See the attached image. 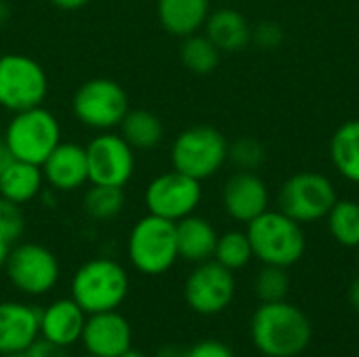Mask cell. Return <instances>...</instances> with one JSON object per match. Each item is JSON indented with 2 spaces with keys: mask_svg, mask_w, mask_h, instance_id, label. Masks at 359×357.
Listing matches in <instances>:
<instances>
[{
  "mask_svg": "<svg viewBox=\"0 0 359 357\" xmlns=\"http://www.w3.org/2000/svg\"><path fill=\"white\" fill-rule=\"evenodd\" d=\"M250 339L267 357H294L311 343V322L288 301L261 303L250 320Z\"/></svg>",
  "mask_w": 359,
  "mask_h": 357,
  "instance_id": "6da1fadb",
  "label": "cell"
},
{
  "mask_svg": "<svg viewBox=\"0 0 359 357\" xmlns=\"http://www.w3.org/2000/svg\"><path fill=\"white\" fill-rule=\"evenodd\" d=\"M126 269L107 257H97L82 263L72 278V299L86 316L101 311H116L128 297Z\"/></svg>",
  "mask_w": 359,
  "mask_h": 357,
  "instance_id": "7a4b0ae2",
  "label": "cell"
},
{
  "mask_svg": "<svg viewBox=\"0 0 359 357\" xmlns=\"http://www.w3.org/2000/svg\"><path fill=\"white\" fill-rule=\"evenodd\" d=\"M246 236L252 246L255 259L263 265L292 267L305 255V234L301 223L282 210H265L248 223Z\"/></svg>",
  "mask_w": 359,
  "mask_h": 357,
  "instance_id": "3957f363",
  "label": "cell"
},
{
  "mask_svg": "<svg viewBox=\"0 0 359 357\" xmlns=\"http://www.w3.org/2000/svg\"><path fill=\"white\" fill-rule=\"evenodd\" d=\"M126 255L130 265L143 276L166 274L179 259L177 223L147 213L133 225L126 240Z\"/></svg>",
  "mask_w": 359,
  "mask_h": 357,
  "instance_id": "277c9868",
  "label": "cell"
},
{
  "mask_svg": "<svg viewBox=\"0 0 359 357\" xmlns=\"http://www.w3.org/2000/svg\"><path fill=\"white\" fill-rule=\"evenodd\" d=\"M2 137L15 160L42 166L50 151L61 143V124L53 112L38 105L15 112Z\"/></svg>",
  "mask_w": 359,
  "mask_h": 357,
  "instance_id": "5b68a950",
  "label": "cell"
},
{
  "mask_svg": "<svg viewBox=\"0 0 359 357\" xmlns=\"http://www.w3.org/2000/svg\"><path fill=\"white\" fill-rule=\"evenodd\" d=\"M229 143L215 126L198 124L177 135L170 147L172 168L198 181L215 177L227 162Z\"/></svg>",
  "mask_w": 359,
  "mask_h": 357,
  "instance_id": "8992f818",
  "label": "cell"
},
{
  "mask_svg": "<svg viewBox=\"0 0 359 357\" xmlns=\"http://www.w3.org/2000/svg\"><path fill=\"white\" fill-rule=\"evenodd\" d=\"M128 109V95L124 86L111 78H93L82 82L72 99L74 118L101 133L120 126Z\"/></svg>",
  "mask_w": 359,
  "mask_h": 357,
  "instance_id": "52a82bcc",
  "label": "cell"
},
{
  "mask_svg": "<svg viewBox=\"0 0 359 357\" xmlns=\"http://www.w3.org/2000/svg\"><path fill=\"white\" fill-rule=\"evenodd\" d=\"M48 95V76L44 67L23 55H0V107L8 112H23L44 103Z\"/></svg>",
  "mask_w": 359,
  "mask_h": 357,
  "instance_id": "ba28073f",
  "label": "cell"
},
{
  "mask_svg": "<svg viewBox=\"0 0 359 357\" xmlns=\"http://www.w3.org/2000/svg\"><path fill=\"white\" fill-rule=\"evenodd\" d=\"M4 271L11 286L27 297H42L50 292L61 278V267L53 250L36 242L13 244Z\"/></svg>",
  "mask_w": 359,
  "mask_h": 357,
  "instance_id": "9c48e42d",
  "label": "cell"
},
{
  "mask_svg": "<svg viewBox=\"0 0 359 357\" xmlns=\"http://www.w3.org/2000/svg\"><path fill=\"white\" fill-rule=\"evenodd\" d=\"M280 210L297 223H316L328 217L339 196L332 181L313 170L292 175L280 189Z\"/></svg>",
  "mask_w": 359,
  "mask_h": 357,
  "instance_id": "30bf717a",
  "label": "cell"
},
{
  "mask_svg": "<svg viewBox=\"0 0 359 357\" xmlns=\"http://www.w3.org/2000/svg\"><path fill=\"white\" fill-rule=\"evenodd\" d=\"M145 208L149 215L181 221L196 213L202 202V181L187 177L179 170H168L151 179L143 196Z\"/></svg>",
  "mask_w": 359,
  "mask_h": 357,
  "instance_id": "8fae6325",
  "label": "cell"
},
{
  "mask_svg": "<svg viewBox=\"0 0 359 357\" xmlns=\"http://www.w3.org/2000/svg\"><path fill=\"white\" fill-rule=\"evenodd\" d=\"M185 303L200 316H217L225 311L236 297L233 271L215 259L198 263L185 280Z\"/></svg>",
  "mask_w": 359,
  "mask_h": 357,
  "instance_id": "7c38bea8",
  "label": "cell"
},
{
  "mask_svg": "<svg viewBox=\"0 0 359 357\" xmlns=\"http://www.w3.org/2000/svg\"><path fill=\"white\" fill-rule=\"evenodd\" d=\"M88 158V181L95 185L124 187L137 166L135 149L126 143L122 135L101 133L86 145Z\"/></svg>",
  "mask_w": 359,
  "mask_h": 357,
  "instance_id": "4fadbf2b",
  "label": "cell"
},
{
  "mask_svg": "<svg viewBox=\"0 0 359 357\" xmlns=\"http://www.w3.org/2000/svg\"><path fill=\"white\" fill-rule=\"evenodd\" d=\"M80 343L90 356L120 357L133 347V328L118 309L90 314L86 316Z\"/></svg>",
  "mask_w": 359,
  "mask_h": 357,
  "instance_id": "5bb4252c",
  "label": "cell"
},
{
  "mask_svg": "<svg viewBox=\"0 0 359 357\" xmlns=\"http://www.w3.org/2000/svg\"><path fill=\"white\" fill-rule=\"evenodd\" d=\"M223 208L238 223H250L265 210H269L267 183L250 170H238L223 185Z\"/></svg>",
  "mask_w": 359,
  "mask_h": 357,
  "instance_id": "9a60e30c",
  "label": "cell"
},
{
  "mask_svg": "<svg viewBox=\"0 0 359 357\" xmlns=\"http://www.w3.org/2000/svg\"><path fill=\"white\" fill-rule=\"evenodd\" d=\"M40 339V309L19 303H0V356L23 353Z\"/></svg>",
  "mask_w": 359,
  "mask_h": 357,
  "instance_id": "2e32d148",
  "label": "cell"
},
{
  "mask_svg": "<svg viewBox=\"0 0 359 357\" xmlns=\"http://www.w3.org/2000/svg\"><path fill=\"white\" fill-rule=\"evenodd\" d=\"M44 181L57 191H76L88 183V158L86 147L80 143H59L50 156L42 162Z\"/></svg>",
  "mask_w": 359,
  "mask_h": 357,
  "instance_id": "e0dca14e",
  "label": "cell"
},
{
  "mask_svg": "<svg viewBox=\"0 0 359 357\" xmlns=\"http://www.w3.org/2000/svg\"><path fill=\"white\" fill-rule=\"evenodd\" d=\"M84 324L86 314L74 299H57L40 309V337L65 349L80 343Z\"/></svg>",
  "mask_w": 359,
  "mask_h": 357,
  "instance_id": "ac0fdd59",
  "label": "cell"
},
{
  "mask_svg": "<svg viewBox=\"0 0 359 357\" xmlns=\"http://www.w3.org/2000/svg\"><path fill=\"white\" fill-rule=\"evenodd\" d=\"M219 234L210 221L198 215H189L177 221V248L179 259L189 263H204L215 257Z\"/></svg>",
  "mask_w": 359,
  "mask_h": 357,
  "instance_id": "d6986e66",
  "label": "cell"
},
{
  "mask_svg": "<svg viewBox=\"0 0 359 357\" xmlns=\"http://www.w3.org/2000/svg\"><path fill=\"white\" fill-rule=\"evenodd\" d=\"M156 8L160 25L168 34L187 38L204 27L210 15V0H158Z\"/></svg>",
  "mask_w": 359,
  "mask_h": 357,
  "instance_id": "ffe728a7",
  "label": "cell"
},
{
  "mask_svg": "<svg viewBox=\"0 0 359 357\" xmlns=\"http://www.w3.org/2000/svg\"><path fill=\"white\" fill-rule=\"evenodd\" d=\"M204 34L221 53H238L252 42V29L246 17L236 8L212 11L204 23Z\"/></svg>",
  "mask_w": 359,
  "mask_h": 357,
  "instance_id": "44dd1931",
  "label": "cell"
},
{
  "mask_svg": "<svg viewBox=\"0 0 359 357\" xmlns=\"http://www.w3.org/2000/svg\"><path fill=\"white\" fill-rule=\"evenodd\" d=\"M42 183H44V175L40 166L13 160L0 177V198H6L19 206L27 204L40 194Z\"/></svg>",
  "mask_w": 359,
  "mask_h": 357,
  "instance_id": "7402d4cb",
  "label": "cell"
},
{
  "mask_svg": "<svg viewBox=\"0 0 359 357\" xmlns=\"http://www.w3.org/2000/svg\"><path fill=\"white\" fill-rule=\"evenodd\" d=\"M330 158L341 177L359 185V118L337 128L330 139Z\"/></svg>",
  "mask_w": 359,
  "mask_h": 357,
  "instance_id": "603a6c76",
  "label": "cell"
},
{
  "mask_svg": "<svg viewBox=\"0 0 359 357\" xmlns=\"http://www.w3.org/2000/svg\"><path fill=\"white\" fill-rule=\"evenodd\" d=\"M120 135L133 149H154L164 139V124L149 109H128L120 122Z\"/></svg>",
  "mask_w": 359,
  "mask_h": 357,
  "instance_id": "cb8c5ba5",
  "label": "cell"
},
{
  "mask_svg": "<svg viewBox=\"0 0 359 357\" xmlns=\"http://www.w3.org/2000/svg\"><path fill=\"white\" fill-rule=\"evenodd\" d=\"M126 206V196L122 187H114V185H95L90 183V187L86 189L84 198H82V208L86 213L88 219L97 221V223H109L116 217L122 215Z\"/></svg>",
  "mask_w": 359,
  "mask_h": 357,
  "instance_id": "d4e9b609",
  "label": "cell"
},
{
  "mask_svg": "<svg viewBox=\"0 0 359 357\" xmlns=\"http://www.w3.org/2000/svg\"><path fill=\"white\" fill-rule=\"evenodd\" d=\"M181 61L189 72L198 76H206L217 69L221 61V50L212 44V40L206 34H191L183 38Z\"/></svg>",
  "mask_w": 359,
  "mask_h": 357,
  "instance_id": "484cf974",
  "label": "cell"
},
{
  "mask_svg": "<svg viewBox=\"0 0 359 357\" xmlns=\"http://www.w3.org/2000/svg\"><path fill=\"white\" fill-rule=\"evenodd\" d=\"M326 219L332 238L341 246H359V204L355 200H337Z\"/></svg>",
  "mask_w": 359,
  "mask_h": 357,
  "instance_id": "4316f807",
  "label": "cell"
},
{
  "mask_svg": "<svg viewBox=\"0 0 359 357\" xmlns=\"http://www.w3.org/2000/svg\"><path fill=\"white\" fill-rule=\"evenodd\" d=\"M252 257L255 255H252V246H250L246 231L233 229V231H225L223 236H219L212 259L221 263L223 267H227L229 271H238V269H244Z\"/></svg>",
  "mask_w": 359,
  "mask_h": 357,
  "instance_id": "83f0119b",
  "label": "cell"
},
{
  "mask_svg": "<svg viewBox=\"0 0 359 357\" xmlns=\"http://www.w3.org/2000/svg\"><path fill=\"white\" fill-rule=\"evenodd\" d=\"M290 292V278L284 267L265 265L255 278V295L261 303H278L286 301Z\"/></svg>",
  "mask_w": 359,
  "mask_h": 357,
  "instance_id": "f1b7e54d",
  "label": "cell"
},
{
  "mask_svg": "<svg viewBox=\"0 0 359 357\" xmlns=\"http://www.w3.org/2000/svg\"><path fill=\"white\" fill-rule=\"evenodd\" d=\"M227 160L238 170H250V173H255L265 162V147L255 137H240L233 143H229Z\"/></svg>",
  "mask_w": 359,
  "mask_h": 357,
  "instance_id": "f546056e",
  "label": "cell"
},
{
  "mask_svg": "<svg viewBox=\"0 0 359 357\" xmlns=\"http://www.w3.org/2000/svg\"><path fill=\"white\" fill-rule=\"evenodd\" d=\"M23 229H25V217L21 213V206L6 198H0V234L11 244H15L21 238Z\"/></svg>",
  "mask_w": 359,
  "mask_h": 357,
  "instance_id": "4dcf8cb0",
  "label": "cell"
},
{
  "mask_svg": "<svg viewBox=\"0 0 359 357\" xmlns=\"http://www.w3.org/2000/svg\"><path fill=\"white\" fill-rule=\"evenodd\" d=\"M282 38H284V32L273 21H265L252 29V42H257L261 48H276L282 44Z\"/></svg>",
  "mask_w": 359,
  "mask_h": 357,
  "instance_id": "1f68e13d",
  "label": "cell"
},
{
  "mask_svg": "<svg viewBox=\"0 0 359 357\" xmlns=\"http://www.w3.org/2000/svg\"><path fill=\"white\" fill-rule=\"evenodd\" d=\"M187 357H236L233 351L221 343V341H215V339H206V341H200L196 343L194 347L187 349Z\"/></svg>",
  "mask_w": 359,
  "mask_h": 357,
  "instance_id": "d6a6232c",
  "label": "cell"
},
{
  "mask_svg": "<svg viewBox=\"0 0 359 357\" xmlns=\"http://www.w3.org/2000/svg\"><path fill=\"white\" fill-rule=\"evenodd\" d=\"M27 356L29 357H69L67 349L61 347V345H55L46 339H38L29 349H27Z\"/></svg>",
  "mask_w": 359,
  "mask_h": 357,
  "instance_id": "836d02e7",
  "label": "cell"
},
{
  "mask_svg": "<svg viewBox=\"0 0 359 357\" xmlns=\"http://www.w3.org/2000/svg\"><path fill=\"white\" fill-rule=\"evenodd\" d=\"M154 357H187V349H183L181 345L170 343V345H162Z\"/></svg>",
  "mask_w": 359,
  "mask_h": 357,
  "instance_id": "e575fe53",
  "label": "cell"
},
{
  "mask_svg": "<svg viewBox=\"0 0 359 357\" xmlns=\"http://www.w3.org/2000/svg\"><path fill=\"white\" fill-rule=\"evenodd\" d=\"M53 6L61 8V11H78L82 6H86L90 0H48Z\"/></svg>",
  "mask_w": 359,
  "mask_h": 357,
  "instance_id": "d590c367",
  "label": "cell"
},
{
  "mask_svg": "<svg viewBox=\"0 0 359 357\" xmlns=\"http://www.w3.org/2000/svg\"><path fill=\"white\" fill-rule=\"evenodd\" d=\"M15 158H13V154H11V149H8V145L4 143V137H0V177H2V173L8 168V164L13 162Z\"/></svg>",
  "mask_w": 359,
  "mask_h": 357,
  "instance_id": "8d00e7d4",
  "label": "cell"
},
{
  "mask_svg": "<svg viewBox=\"0 0 359 357\" xmlns=\"http://www.w3.org/2000/svg\"><path fill=\"white\" fill-rule=\"evenodd\" d=\"M11 242L0 234V269H4V263H6V257H8V252H11Z\"/></svg>",
  "mask_w": 359,
  "mask_h": 357,
  "instance_id": "74e56055",
  "label": "cell"
},
{
  "mask_svg": "<svg viewBox=\"0 0 359 357\" xmlns=\"http://www.w3.org/2000/svg\"><path fill=\"white\" fill-rule=\"evenodd\" d=\"M8 19H11V6H8L6 0H0V27L6 25Z\"/></svg>",
  "mask_w": 359,
  "mask_h": 357,
  "instance_id": "f35d334b",
  "label": "cell"
},
{
  "mask_svg": "<svg viewBox=\"0 0 359 357\" xmlns=\"http://www.w3.org/2000/svg\"><path fill=\"white\" fill-rule=\"evenodd\" d=\"M349 299H351V305L359 311V276L355 278V282L351 284V292H349Z\"/></svg>",
  "mask_w": 359,
  "mask_h": 357,
  "instance_id": "ab89813d",
  "label": "cell"
},
{
  "mask_svg": "<svg viewBox=\"0 0 359 357\" xmlns=\"http://www.w3.org/2000/svg\"><path fill=\"white\" fill-rule=\"evenodd\" d=\"M120 357H147V356H145L143 351H139V349L130 347V349H128L126 353H122V356H120Z\"/></svg>",
  "mask_w": 359,
  "mask_h": 357,
  "instance_id": "60d3db41",
  "label": "cell"
},
{
  "mask_svg": "<svg viewBox=\"0 0 359 357\" xmlns=\"http://www.w3.org/2000/svg\"><path fill=\"white\" fill-rule=\"evenodd\" d=\"M0 357H29V356H27V351H23V353H11V356H0Z\"/></svg>",
  "mask_w": 359,
  "mask_h": 357,
  "instance_id": "b9f144b4",
  "label": "cell"
},
{
  "mask_svg": "<svg viewBox=\"0 0 359 357\" xmlns=\"http://www.w3.org/2000/svg\"><path fill=\"white\" fill-rule=\"evenodd\" d=\"M78 357H97V356H90V353H84V356H78Z\"/></svg>",
  "mask_w": 359,
  "mask_h": 357,
  "instance_id": "7bdbcfd3",
  "label": "cell"
}]
</instances>
